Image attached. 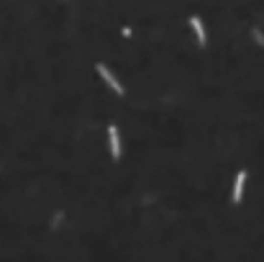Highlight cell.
<instances>
[{
	"label": "cell",
	"instance_id": "cell-2",
	"mask_svg": "<svg viewBox=\"0 0 264 262\" xmlns=\"http://www.w3.org/2000/svg\"><path fill=\"white\" fill-rule=\"evenodd\" d=\"M244 188H246V170H238L234 177V188H231V203L238 206L241 198H244Z\"/></svg>",
	"mask_w": 264,
	"mask_h": 262
},
{
	"label": "cell",
	"instance_id": "cell-1",
	"mask_svg": "<svg viewBox=\"0 0 264 262\" xmlns=\"http://www.w3.org/2000/svg\"><path fill=\"white\" fill-rule=\"evenodd\" d=\"M95 70H98V75L103 77V83H106V85H108V87L113 90V93H116V95H126V87H123V85L118 83V77L113 75V72L108 70L106 64H103V62H98V64H95Z\"/></svg>",
	"mask_w": 264,
	"mask_h": 262
},
{
	"label": "cell",
	"instance_id": "cell-4",
	"mask_svg": "<svg viewBox=\"0 0 264 262\" xmlns=\"http://www.w3.org/2000/svg\"><path fill=\"white\" fill-rule=\"evenodd\" d=\"M108 149L113 159H121V136H118L116 123H108Z\"/></svg>",
	"mask_w": 264,
	"mask_h": 262
},
{
	"label": "cell",
	"instance_id": "cell-7",
	"mask_svg": "<svg viewBox=\"0 0 264 262\" xmlns=\"http://www.w3.org/2000/svg\"><path fill=\"white\" fill-rule=\"evenodd\" d=\"M131 33H133V31H131L129 26H123V29H121V36H126V39H129V36H131Z\"/></svg>",
	"mask_w": 264,
	"mask_h": 262
},
{
	"label": "cell",
	"instance_id": "cell-3",
	"mask_svg": "<svg viewBox=\"0 0 264 262\" xmlns=\"http://www.w3.org/2000/svg\"><path fill=\"white\" fill-rule=\"evenodd\" d=\"M190 29L195 33V39H198V47L200 49L208 47V33H205V24H203L200 16H190Z\"/></svg>",
	"mask_w": 264,
	"mask_h": 262
},
{
	"label": "cell",
	"instance_id": "cell-6",
	"mask_svg": "<svg viewBox=\"0 0 264 262\" xmlns=\"http://www.w3.org/2000/svg\"><path fill=\"white\" fill-rule=\"evenodd\" d=\"M251 33H254V39H257L259 47H264V36H262V31H259V29H251Z\"/></svg>",
	"mask_w": 264,
	"mask_h": 262
},
{
	"label": "cell",
	"instance_id": "cell-5",
	"mask_svg": "<svg viewBox=\"0 0 264 262\" xmlns=\"http://www.w3.org/2000/svg\"><path fill=\"white\" fill-rule=\"evenodd\" d=\"M64 221V211H56L54 216H52V221H49V226L52 229H59V224Z\"/></svg>",
	"mask_w": 264,
	"mask_h": 262
}]
</instances>
